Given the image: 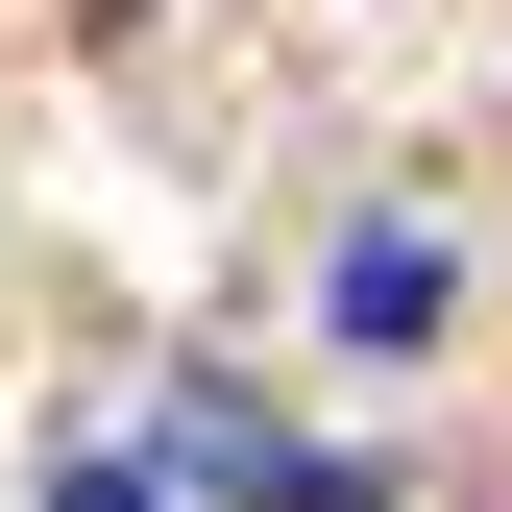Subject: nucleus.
I'll list each match as a JSON object with an SVG mask.
<instances>
[{
  "instance_id": "obj_1",
  "label": "nucleus",
  "mask_w": 512,
  "mask_h": 512,
  "mask_svg": "<svg viewBox=\"0 0 512 512\" xmlns=\"http://www.w3.org/2000/svg\"><path fill=\"white\" fill-rule=\"evenodd\" d=\"M342 342H439V244H415V220L342 244Z\"/></svg>"
},
{
  "instance_id": "obj_2",
  "label": "nucleus",
  "mask_w": 512,
  "mask_h": 512,
  "mask_svg": "<svg viewBox=\"0 0 512 512\" xmlns=\"http://www.w3.org/2000/svg\"><path fill=\"white\" fill-rule=\"evenodd\" d=\"M49 512H196L171 464H49Z\"/></svg>"
}]
</instances>
